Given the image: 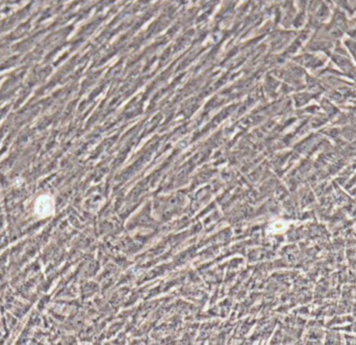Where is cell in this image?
I'll return each instance as SVG.
<instances>
[{
	"label": "cell",
	"mask_w": 356,
	"mask_h": 345,
	"mask_svg": "<svg viewBox=\"0 0 356 345\" xmlns=\"http://www.w3.org/2000/svg\"><path fill=\"white\" fill-rule=\"evenodd\" d=\"M36 211L42 218L50 215L53 211V201L48 196H42L36 203Z\"/></svg>",
	"instance_id": "1"
}]
</instances>
